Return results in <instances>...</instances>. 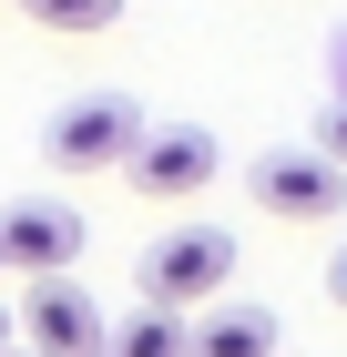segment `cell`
<instances>
[{
	"label": "cell",
	"instance_id": "5b68a950",
	"mask_svg": "<svg viewBox=\"0 0 347 357\" xmlns=\"http://www.w3.org/2000/svg\"><path fill=\"white\" fill-rule=\"evenodd\" d=\"M103 306L82 296L72 275H41L21 296V317H10V347H31V357H103Z\"/></svg>",
	"mask_w": 347,
	"mask_h": 357
},
{
	"label": "cell",
	"instance_id": "4fadbf2b",
	"mask_svg": "<svg viewBox=\"0 0 347 357\" xmlns=\"http://www.w3.org/2000/svg\"><path fill=\"white\" fill-rule=\"evenodd\" d=\"M0 357H31V347H0Z\"/></svg>",
	"mask_w": 347,
	"mask_h": 357
},
{
	"label": "cell",
	"instance_id": "6da1fadb",
	"mask_svg": "<svg viewBox=\"0 0 347 357\" xmlns=\"http://www.w3.org/2000/svg\"><path fill=\"white\" fill-rule=\"evenodd\" d=\"M225 286H235V235H225V225H163L154 245H143V306L194 317V306H214Z\"/></svg>",
	"mask_w": 347,
	"mask_h": 357
},
{
	"label": "cell",
	"instance_id": "8fae6325",
	"mask_svg": "<svg viewBox=\"0 0 347 357\" xmlns=\"http://www.w3.org/2000/svg\"><path fill=\"white\" fill-rule=\"evenodd\" d=\"M327 306H347V245L327 255Z\"/></svg>",
	"mask_w": 347,
	"mask_h": 357
},
{
	"label": "cell",
	"instance_id": "9c48e42d",
	"mask_svg": "<svg viewBox=\"0 0 347 357\" xmlns=\"http://www.w3.org/2000/svg\"><path fill=\"white\" fill-rule=\"evenodd\" d=\"M41 31H61V41H92V31H112L123 21V0H21Z\"/></svg>",
	"mask_w": 347,
	"mask_h": 357
},
{
	"label": "cell",
	"instance_id": "3957f363",
	"mask_svg": "<svg viewBox=\"0 0 347 357\" xmlns=\"http://www.w3.org/2000/svg\"><path fill=\"white\" fill-rule=\"evenodd\" d=\"M225 174V143L205 133V123H143L133 164H123V184L143 194V204H194V194Z\"/></svg>",
	"mask_w": 347,
	"mask_h": 357
},
{
	"label": "cell",
	"instance_id": "30bf717a",
	"mask_svg": "<svg viewBox=\"0 0 347 357\" xmlns=\"http://www.w3.org/2000/svg\"><path fill=\"white\" fill-rule=\"evenodd\" d=\"M317 153H327V164H337V174H347V92H337V102H327V112H317Z\"/></svg>",
	"mask_w": 347,
	"mask_h": 357
},
{
	"label": "cell",
	"instance_id": "277c9868",
	"mask_svg": "<svg viewBox=\"0 0 347 357\" xmlns=\"http://www.w3.org/2000/svg\"><path fill=\"white\" fill-rule=\"evenodd\" d=\"M245 194H256L276 225H337L347 215V174L327 164V153H286V143H276L266 164H245Z\"/></svg>",
	"mask_w": 347,
	"mask_h": 357
},
{
	"label": "cell",
	"instance_id": "ba28073f",
	"mask_svg": "<svg viewBox=\"0 0 347 357\" xmlns=\"http://www.w3.org/2000/svg\"><path fill=\"white\" fill-rule=\"evenodd\" d=\"M103 357H184V317L174 306H133L123 327H103Z\"/></svg>",
	"mask_w": 347,
	"mask_h": 357
},
{
	"label": "cell",
	"instance_id": "7a4b0ae2",
	"mask_svg": "<svg viewBox=\"0 0 347 357\" xmlns=\"http://www.w3.org/2000/svg\"><path fill=\"white\" fill-rule=\"evenodd\" d=\"M154 112L133 102V92H72V102L52 112V133H41V153H52L61 174H123L133 164V143Z\"/></svg>",
	"mask_w": 347,
	"mask_h": 357
},
{
	"label": "cell",
	"instance_id": "7c38bea8",
	"mask_svg": "<svg viewBox=\"0 0 347 357\" xmlns=\"http://www.w3.org/2000/svg\"><path fill=\"white\" fill-rule=\"evenodd\" d=\"M0 347H10V306H0Z\"/></svg>",
	"mask_w": 347,
	"mask_h": 357
},
{
	"label": "cell",
	"instance_id": "52a82bcc",
	"mask_svg": "<svg viewBox=\"0 0 347 357\" xmlns=\"http://www.w3.org/2000/svg\"><path fill=\"white\" fill-rule=\"evenodd\" d=\"M184 357H276V317L266 306H194Z\"/></svg>",
	"mask_w": 347,
	"mask_h": 357
},
{
	"label": "cell",
	"instance_id": "8992f818",
	"mask_svg": "<svg viewBox=\"0 0 347 357\" xmlns=\"http://www.w3.org/2000/svg\"><path fill=\"white\" fill-rule=\"evenodd\" d=\"M72 255H82V215L61 204V194H21V204H0V266L10 275H72Z\"/></svg>",
	"mask_w": 347,
	"mask_h": 357
}]
</instances>
